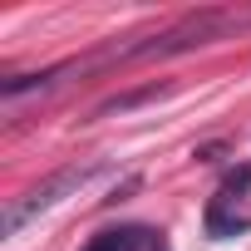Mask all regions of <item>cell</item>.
<instances>
[{
    "instance_id": "6da1fadb",
    "label": "cell",
    "mask_w": 251,
    "mask_h": 251,
    "mask_svg": "<svg viewBox=\"0 0 251 251\" xmlns=\"http://www.w3.org/2000/svg\"><path fill=\"white\" fill-rule=\"evenodd\" d=\"M236 20L222 15V10H202V15H187L177 25H168L163 35H148L128 50H108L113 59H163V54H182V50H197V45H212L222 30H231Z\"/></svg>"
},
{
    "instance_id": "277c9868",
    "label": "cell",
    "mask_w": 251,
    "mask_h": 251,
    "mask_svg": "<svg viewBox=\"0 0 251 251\" xmlns=\"http://www.w3.org/2000/svg\"><path fill=\"white\" fill-rule=\"evenodd\" d=\"M128 236H133V226H118V231H99L84 251H128Z\"/></svg>"
},
{
    "instance_id": "7a4b0ae2",
    "label": "cell",
    "mask_w": 251,
    "mask_h": 251,
    "mask_svg": "<svg viewBox=\"0 0 251 251\" xmlns=\"http://www.w3.org/2000/svg\"><path fill=\"white\" fill-rule=\"evenodd\" d=\"M99 168L94 163H79V168H64V173H54V177H45L40 187H30L25 197H15V202H5V217H0V231L5 236H20V226L25 222H35L40 212H50V207H59L69 192H79L89 177H94Z\"/></svg>"
},
{
    "instance_id": "3957f363",
    "label": "cell",
    "mask_w": 251,
    "mask_h": 251,
    "mask_svg": "<svg viewBox=\"0 0 251 251\" xmlns=\"http://www.w3.org/2000/svg\"><path fill=\"white\" fill-rule=\"evenodd\" d=\"M251 226V217H241V212H231V202L226 197H212V207H207V236H236V231H246Z\"/></svg>"
},
{
    "instance_id": "5b68a950",
    "label": "cell",
    "mask_w": 251,
    "mask_h": 251,
    "mask_svg": "<svg viewBox=\"0 0 251 251\" xmlns=\"http://www.w3.org/2000/svg\"><path fill=\"white\" fill-rule=\"evenodd\" d=\"M128 251H168V241H163V231H153V226H133Z\"/></svg>"
}]
</instances>
